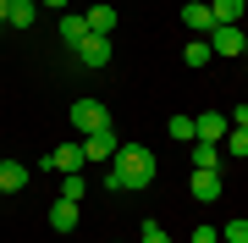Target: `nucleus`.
Segmentation results:
<instances>
[{"instance_id":"nucleus-1","label":"nucleus","mask_w":248,"mask_h":243,"mask_svg":"<svg viewBox=\"0 0 248 243\" xmlns=\"http://www.w3.org/2000/svg\"><path fill=\"white\" fill-rule=\"evenodd\" d=\"M155 182V149L149 144H122L116 149V161H110V171H105V188L110 194H143Z\"/></svg>"},{"instance_id":"nucleus-2","label":"nucleus","mask_w":248,"mask_h":243,"mask_svg":"<svg viewBox=\"0 0 248 243\" xmlns=\"http://www.w3.org/2000/svg\"><path fill=\"white\" fill-rule=\"evenodd\" d=\"M72 127L89 138V133H99V127H110V111L99 105V99H78V105H72Z\"/></svg>"},{"instance_id":"nucleus-3","label":"nucleus","mask_w":248,"mask_h":243,"mask_svg":"<svg viewBox=\"0 0 248 243\" xmlns=\"http://www.w3.org/2000/svg\"><path fill=\"white\" fill-rule=\"evenodd\" d=\"M204 45H210V55H243V28H232V22H215L210 33H204Z\"/></svg>"},{"instance_id":"nucleus-4","label":"nucleus","mask_w":248,"mask_h":243,"mask_svg":"<svg viewBox=\"0 0 248 243\" xmlns=\"http://www.w3.org/2000/svg\"><path fill=\"white\" fill-rule=\"evenodd\" d=\"M116 149H122V144H116V127H99V133H89V138H83V161H89V166L116 161Z\"/></svg>"},{"instance_id":"nucleus-5","label":"nucleus","mask_w":248,"mask_h":243,"mask_svg":"<svg viewBox=\"0 0 248 243\" xmlns=\"http://www.w3.org/2000/svg\"><path fill=\"white\" fill-rule=\"evenodd\" d=\"M72 55H78V66L99 72V66H110V39H105V33H89V39H83V45L72 50Z\"/></svg>"},{"instance_id":"nucleus-6","label":"nucleus","mask_w":248,"mask_h":243,"mask_svg":"<svg viewBox=\"0 0 248 243\" xmlns=\"http://www.w3.org/2000/svg\"><path fill=\"white\" fill-rule=\"evenodd\" d=\"M187 188H193L199 205H215V199H221V171L215 166H193V182H187Z\"/></svg>"},{"instance_id":"nucleus-7","label":"nucleus","mask_w":248,"mask_h":243,"mask_svg":"<svg viewBox=\"0 0 248 243\" xmlns=\"http://www.w3.org/2000/svg\"><path fill=\"white\" fill-rule=\"evenodd\" d=\"M193 127H199V138H193V144H221L232 122L221 116V111H204V116H193Z\"/></svg>"},{"instance_id":"nucleus-8","label":"nucleus","mask_w":248,"mask_h":243,"mask_svg":"<svg viewBox=\"0 0 248 243\" xmlns=\"http://www.w3.org/2000/svg\"><path fill=\"white\" fill-rule=\"evenodd\" d=\"M45 166L66 177V171H83L89 161H83V144H61V149H50V161H45Z\"/></svg>"},{"instance_id":"nucleus-9","label":"nucleus","mask_w":248,"mask_h":243,"mask_svg":"<svg viewBox=\"0 0 248 243\" xmlns=\"http://www.w3.org/2000/svg\"><path fill=\"white\" fill-rule=\"evenodd\" d=\"M28 188V166L22 161H0V194H22Z\"/></svg>"},{"instance_id":"nucleus-10","label":"nucleus","mask_w":248,"mask_h":243,"mask_svg":"<svg viewBox=\"0 0 248 243\" xmlns=\"http://www.w3.org/2000/svg\"><path fill=\"white\" fill-rule=\"evenodd\" d=\"M182 28H193V33H210V28H215L210 6H204V0H187V6H182Z\"/></svg>"},{"instance_id":"nucleus-11","label":"nucleus","mask_w":248,"mask_h":243,"mask_svg":"<svg viewBox=\"0 0 248 243\" xmlns=\"http://www.w3.org/2000/svg\"><path fill=\"white\" fill-rule=\"evenodd\" d=\"M33 22H39L33 0H11V6H6V28H33Z\"/></svg>"},{"instance_id":"nucleus-12","label":"nucleus","mask_w":248,"mask_h":243,"mask_svg":"<svg viewBox=\"0 0 248 243\" xmlns=\"http://www.w3.org/2000/svg\"><path fill=\"white\" fill-rule=\"evenodd\" d=\"M83 22H89V33H116V6H89V17H83Z\"/></svg>"},{"instance_id":"nucleus-13","label":"nucleus","mask_w":248,"mask_h":243,"mask_svg":"<svg viewBox=\"0 0 248 243\" xmlns=\"http://www.w3.org/2000/svg\"><path fill=\"white\" fill-rule=\"evenodd\" d=\"M50 227L55 232H72V227H78V205H72V199H55L50 205Z\"/></svg>"},{"instance_id":"nucleus-14","label":"nucleus","mask_w":248,"mask_h":243,"mask_svg":"<svg viewBox=\"0 0 248 243\" xmlns=\"http://www.w3.org/2000/svg\"><path fill=\"white\" fill-rule=\"evenodd\" d=\"M243 11H248V0H215V6H210V17L237 28V22H243Z\"/></svg>"},{"instance_id":"nucleus-15","label":"nucleus","mask_w":248,"mask_h":243,"mask_svg":"<svg viewBox=\"0 0 248 243\" xmlns=\"http://www.w3.org/2000/svg\"><path fill=\"white\" fill-rule=\"evenodd\" d=\"M210 61H215V55H210L204 39H187V45H182V66H193V72H199V66H210Z\"/></svg>"},{"instance_id":"nucleus-16","label":"nucleus","mask_w":248,"mask_h":243,"mask_svg":"<svg viewBox=\"0 0 248 243\" xmlns=\"http://www.w3.org/2000/svg\"><path fill=\"white\" fill-rule=\"evenodd\" d=\"M83 39H89V22H83V17H61V45H66V50H78Z\"/></svg>"},{"instance_id":"nucleus-17","label":"nucleus","mask_w":248,"mask_h":243,"mask_svg":"<svg viewBox=\"0 0 248 243\" xmlns=\"http://www.w3.org/2000/svg\"><path fill=\"white\" fill-rule=\"evenodd\" d=\"M83 194H89V177H83V171H66V177H61V199L83 205Z\"/></svg>"},{"instance_id":"nucleus-18","label":"nucleus","mask_w":248,"mask_h":243,"mask_svg":"<svg viewBox=\"0 0 248 243\" xmlns=\"http://www.w3.org/2000/svg\"><path fill=\"white\" fill-rule=\"evenodd\" d=\"M166 133L177 138V144H193V138H199V127H193V116H171V122H166Z\"/></svg>"},{"instance_id":"nucleus-19","label":"nucleus","mask_w":248,"mask_h":243,"mask_svg":"<svg viewBox=\"0 0 248 243\" xmlns=\"http://www.w3.org/2000/svg\"><path fill=\"white\" fill-rule=\"evenodd\" d=\"M193 166H215L221 171V144H193Z\"/></svg>"},{"instance_id":"nucleus-20","label":"nucleus","mask_w":248,"mask_h":243,"mask_svg":"<svg viewBox=\"0 0 248 243\" xmlns=\"http://www.w3.org/2000/svg\"><path fill=\"white\" fill-rule=\"evenodd\" d=\"M221 238H226V243H248V216H232V221L221 227Z\"/></svg>"},{"instance_id":"nucleus-21","label":"nucleus","mask_w":248,"mask_h":243,"mask_svg":"<svg viewBox=\"0 0 248 243\" xmlns=\"http://www.w3.org/2000/svg\"><path fill=\"white\" fill-rule=\"evenodd\" d=\"M226 149L232 155H248V127H226Z\"/></svg>"},{"instance_id":"nucleus-22","label":"nucleus","mask_w":248,"mask_h":243,"mask_svg":"<svg viewBox=\"0 0 248 243\" xmlns=\"http://www.w3.org/2000/svg\"><path fill=\"white\" fill-rule=\"evenodd\" d=\"M138 243H171V232L160 221H143V232H138Z\"/></svg>"},{"instance_id":"nucleus-23","label":"nucleus","mask_w":248,"mask_h":243,"mask_svg":"<svg viewBox=\"0 0 248 243\" xmlns=\"http://www.w3.org/2000/svg\"><path fill=\"white\" fill-rule=\"evenodd\" d=\"M193 243H221V227H210V221H199V227H193Z\"/></svg>"},{"instance_id":"nucleus-24","label":"nucleus","mask_w":248,"mask_h":243,"mask_svg":"<svg viewBox=\"0 0 248 243\" xmlns=\"http://www.w3.org/2000/svg\"><path fill=\"white\" fill-rule=\"evenodd\" d=\"M226 122H232V127H248V105H237V111H232Z\"/></svg>"},{"instance_id":"nucleus-25","label":"nucleus","mask_w":248,"mask_h":243,"mask_svg":"<svg viewBox=\"0 0 248 243\" xmlns=\"http://www.w3.org/2000/svg\"><path fill=\"white\" fill-rule=\"evenodd\" d=\"M45 6H50V11H66V6H72V0H45Z\"/></svg>"},{"instance_id":"nucleus-26","label":"nucleus","mask_w":248,"mask_h":243,"mask_svg":"<svg viewBox=\"0 0 248 243\" xmlns=\"http://www.w3.org/2000/svg\"><path fill=\"white\" fill-rule=\"evenodd\" d=\"M6 6H11V0H0V28H6Z\"/></svg>"},{"instance_id":"nucleus-27","label":"nucleus","mask_w":248,"mask_h":243,"mask_svg":"<svg viewBox=\"0 0 248 243\" xmlns=\"http://www.w3.org/2000/svg\"><path fill=\"white\" fill-rule=\"evenodd\" d=\"M243 78H248V72H243Z\"/></svg>"}]
</instances>
